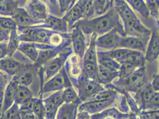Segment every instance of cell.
I'll return each instance as SVG.
<instances>
[{"label":"cell","mask_w":159,"mask_h":119,"mask_svg":"<svg viewBox=\"0 0 159 119\" xmlns=\"http://www.w3.org/2000/svg\"><path fill=\"white\" fill-rule=\"evenodd\" d=\"M148 39L132 36H125L122 38L120 48L137 51L145 53Z\"/></svg>","instance_id":"16"},{"label":"cell","mask_w":159,"mask_h":119,"mask_svg":"<svg viewBox=\"0 0 159 119\" xmlns=\"http://www.w3.org/2000/svg\"><path fill=\"white\" fill-rule=\"evenodd\" d=\"M71 85L66 69L62 67L58 73L47 81L46 83L42 87V93L62 91Z\"/></svg>","instance_id":"8"},{"label":"cell","mask_w":159,"mask_h":119,"mask_svg":"<svg viewBox=\"0 0 159 119\" xmlns=\"http://www.w3.org/2000/svg\"><path fill=\"white\" fill-rule=\"evenodd\" d=\"M20 50L31 61L34 63L36 62L38 56L39 51L34 45L30 44H23L20 47Z\"/></svg>","instance_id":"29"},{"label":"cell","mask_w":159,"mask_h":119,"mask_svg":"<svg viewBox=\"0 0 159 119\" xmlns=\"http://www.w3.org/2000/svg\"><path fill=\"white\" fill-rule=\"evenodd\" d=\"M107 52L120 65L119 77L124 76L139 67L144 66L146 60L144 53L122 48Z\"/></svg>","instance_id":"3"},{"label":"cell","mask_w":159,"mask_h":119,"mask_svg":"<svg viewBox=\"0 0 159 119\" xmlns=\"http://www.w3.org/2000/svg\"><path fill=\"white\" fill-rule=\"evenodd\" d=\"M16 29L11 32V36L10 42L7 46V54L11 56L13 54L17 47L19 46V38L16 32Z\"/></svg>","instance_id":"34"},{"label":"cell","mask_w":159,"mask_h":119,"mask_svg":"<svg viewBox=\"0 0 159 119\" xmlns=\"http://www.w3.org/2000/svg\"><path fill=\"white\" fill-rule=\"evenodd\" d=\"M113 7L119 15L126 36L149 40L152 31L143 25L125 0H113Z\"/></svg>","instance_id":"2"},{"label":"cell","mask_w":159,"mask_h":119,"mask_svg":"<svg viewBox=\"0 0 159 119\" xmlns=\"http://www.w3.org/2000/svg\"><path fill=\"white\" fill-rule=\"evenodd\" d=\"M77 103L62 104L58 114V119H75L77 112Z\"/></svg>","instance_id":"26"},{"label":"cell","mask_w":159,"mask_h":119,"mask_svg":"<svg viewBox=\"0 0 159 119\" xmlns=\"http://www.w3.org/2000/svg\"><path fill=\"white\" fill-rule=\"evenodd\" d=\"M16 24L12 19L0 17V27L7 32H11L16 29Z\"/></svg>","instance_id":"36"},{"label":"cell","mask_w":159,"mask_h":119,"mask_svg":"<svg viewBox=\"0 0 159 119\" xmlns=\"http://www.w3.org/2000/svg\"><path fill=\"white\" fill-rule=\"evenodd\" d=\"M118 80L113 88L115 90L135 93L147 82L145 66L140 67Z\"/></svg>","instance_id":"4"},{"label":"cell","mask_w":159,"mask_h":119,"mask_svg":"<svg viewBox=\"0 0 159 119\" xmlns=\"http://www.w3.org/2000/svg\"><path fill=\"white\" fill-rule=\"evenodd\" d=\"M148 119H159V110H152L146 114Z\"/></svg>","instance_id":"42"},{"label":"cell","mask_w":159,"mask_h":119,"mask_svg":"<svg viewBox=\"0 0 159 119\" xmlns=\"http://www.w3.org/2000/svg\"><path fill=\"white\" fill-rule=\"evenodd\" d=\"M20 112L21 119H38L36 116L32 111L20 110Z\"/></svg>","instance_id":"40"},{"label":"cell","mask_w":159,"mask_h":119,"mask_svg":"<svg viewBox=\"0 0 159 119\" xmlns=\"http://www.w3.org/2000/svg\"><path fill=\"white\" fill-rule=\"evenodd\" d=\"M33 80L32 73L28 71H25L23 73L20 75L17 82L18 84L22 86H27L31 85Z\"/></svg>","instance_id":"38"},{"label":"cell","mask_w":159,"mask_h":119,"mask_svg":"<svg viewBox=\"0 0 159 119\" xmlns=\"http://www.w3.org/2000/svg\"><path fill=\"white\" fill-rule=\"evenodd\" d=\"M18 7V2L14 0H3L0 2V15L12 16Z\"/></svg>","instance_id":"27"},{"label":"cell","mask_w":159,"mask_h":119,"mask_svg":"<svg viewBox=\"0 0 159 119\" xmlns=\"http://www.w3.org/2000/svg\"><path fill=\"white\" fill-rule=\"evenodd\" d=\"M33 98V93L31 91L26 87L18 84L15 93V103L18 106H21L27 100Z\"/></svg>","instance_id":"25"},{"label":"cell","mask_w":159,"mask_h":119,"mask_svg":"<svg viewBox=\"0 0 159 119\" xmlns=\"http://www.w3.org/2000/svg\"><path fill=\"white\" fill-rule=\"evenodd\" d=\"M49 1V2L53 6H58V1L57 0H48Z\"/></svg>","instance_id":"47"},{"label":"cell","mask_w":159,"mask_h":119,"mask_svg":"<svg viewBox=\"0 0 159 119\" xmlns=\"http://www.w3.org/2000/svg\"><path fill=\"white\" fill-rule=\"evenodd\" d=\"M7 54V46L0 45V59L4 57Z\"/></svg>","instance_id":"46"},{"label":"cell","mask_w":159,"mask_h":119,"mask_svg":"<svg viewBox=\"0 0 159 119\" xmlns=\"http://www.w3.org/2000/svg\"><path fill=\"white\" fill-rule=\"evenodd\" d=\"M123 37L116 29H114L99 36H98L96 40V45L97 48H101L106 51L120 48V44Z\"/></svg>","instance_id":"9"},{"label":"cell","mask_w":159,"mask_h":119,"mask_svg":"<svg viewBox=\"0 0 159 119\" xmlns=\"http://www.w3.org/2000/svg\"><path fill=\"white\" fill-rule=\"evenodd\" d=\"M106 119H112V118H107Z\"/></svg>","instance_id":"50"},{"label":"cell","mask_w":159,"mask_h":119,"mask_svg":"<svg viewBox=\"0 0 159 119\" xmlns=\"http://www.w3.org/2000/svg\"><path fill=\"white\" fill-rule=\"evenodd\" d=\"M71 29L72 32L70 35L74 53L80 59H83L87 50L86 35L77 24H74Z\"/></svg>","instance_id":"12"},{"label":"cell","mask_w":159,"mask_h":119,"mask_svg":"<svg viewBox=\"0 0 159 119\" xmlns=\"http://www.w3.org/2000/svg\"><path fill=\"white\" fill-rule=\"evenodd\" d=\"M62 97L64 103H74L80 101L78 94L75 91L72 85L66 87L62 91Z\"/></svg>","instance_id":"28"},{"label":"cell","mask_w":159,"mask_h":119,"mask_svg":"<svg viewBox=\"0 0 159 119\" xmlns=\"http://www.w3.org/2000/svg\"><path fill=\"white\" fill-rule=\"evenodd\" d=\"M4 89L0 90V119L2 114L3 102H4Z\"/></svg>","instance_id":"44"},{"label":"cell","mask_w":159,"mask_h":119,"mask_svg":"<svg viewBox=\"0 0 159 119\" xmlns=\"http://www.w3.org/2000/svg\"><path fill=\"white\" fill-rule=\"evenodd\" d=\"M117 96V92L113 88H108L105 89L94 95L92 98L89 101H103V100H111L115 99Z\"/></svg>","instance_id":"30"},{"label":"cell","mask_w":159,"mask_h":119,"mask_svg":"<svg viewBox=\"0 0 159 119\" xmlns=\"http://www.w3.org/2000/svg\"><path fill=\"white\" fill-rule=\"evenodd\" d=\"M133 10L137 12L144 19L150 17V12L144 0H125Z\"/></svg>","instance_id":"24"},{"label":"cell","mask_w":159,"mask_h":119,"mask_svg":"<svg viewBox=\"0 0 159 119\" xmlns=\"http://www.w3.org/2000/svg\"><path fill=\"white\" fill-rule=\"evenodd\" d=\"M17 85V79H16V81H12L11 83H10V85L7 87L5 93H4L2 114L13 105Z\"/></svg>","instance_id":"23"},{"label":"cell","mask_w":159,"mask_h":119,"mask_svg":"<svg viewBox=\"0 0 159 119\" xmlns=\"http://www.w3.org/2000/svg\"><path fill=\"white\" fill-rule=\"evenodd\" d=\"M97 37L98 35L96 33L92 34L90 44L87 48L82 59V75L96 81L98 71V51L96 45V40Z\"/></svg>","instance_id":"5"},{"label":"cell","mask_w":159,"mask_h":119,"mask_svg":"<svg viewBox=\"0 0 159 119\" xmlns=\"http://www.w3.org/2000/svg\"><path fill=\"white\" fill-rule=\"evenodd\" d=\"M71 54V49L64 48L61 53L49 61L45 63L43 66L40 67L42 70L40 71V79L42 83L46 82L58 73L63 67V65L70 55Z\"/></svg>","instance_id":"6"},{"label":"cell","mask_w":159,"mask_h":119,"mask_svg":"<svg viewBox=\"0 0 159 119\" xmlns=\"http://www.w3.org/2000/svg\"><path fill=\"white\" fill-rule=\"evenodd\" d=\"M75 24L79 26L85 35L94 33L100 36L115 29L122 36H126L119 15L113 7L103 15L90 19H82Z\"/></svg>","instance_id":"1"},{"label":"cell","mask_w":159,"mask_h":119,"mask_svg":"<svg viewBox=\"0 0 159 119\" xmlns=\"http://www.w3.org/2000/svg\"><path fill=\"white\" fill-rule=\"evenodd\" d=\"M8 36V32L0 27V42L6 40Z\"/></svg>","instance_id":"45"},{"label":"cell","mask_w":159,"mask_h":119,"mask_svg":"<svg viewBox=\"0 0 159 119\" xmlns=\"http://www.w3.org/2000/svg\"><path fill=\"white\" fill-rule=\"evenodd\" d=\"M115 99L103 101H87L80 106V112L93 114L100 112L106 108L112 106Z\"/></svg>","instance_id":"17"},{"label":"cell","mask_w":159,"mask_h":119,"mask_svg":"<svg viewBox=\"0 0 159 119\" xmlns=\"http://www.w3.org/2000/svg\"><path fill=\"white\" fill-rule=\"evenodd\" d=\"M44 22L46 26L52 29L54 32L66 33L69 29L68 23L66 20L63 18H60L55 16L49 14Z\"/></svg>","instance_id":"21"},{"label":"cell","mask_w":159,"mask_h":119,"mask_svg":"<svg viewBox=\"0 0 159 119\" xmlns=\"http://www.w3.org/2000/svg\"><path fill=\"white\" fill-rule=\"evenodd\" d=\"M150 15L156 20L159 19V0H144Z\"/></svg>","instance_id":"35"},{"label":"cell","mask_w":159,"mask_h":119,"mask_svg":"<svg viewBox=\"0 0 159 119\" xmlns=\"http://www.w3.org/2000/svg\"><path fill=\"white\" fill-rule=\"evenodd\" d=\"M32 112L36 116L38 119H45L43 105L41 99L37 98L34 99Z\"/></svg>","instance_id":"37"},{"label":"cell","mask_w":159,"mask_h":119,"mask_svg":"<svg viewBox=\"0 0 159 119\" xmlns=\"http://www.w3.org/2000/svg\"><path fill=\"white\" fill-rule=\"evenodd\" d=\"M24 8L37 23L44 22L49 16L48 8L43 0H26Z\"/></svg>","instance_id":"10"},{"label":"cell","mask_w":159,"mask_h":119,"mask_svg":"<svg viewBox=\"0 0 159 119\" xmlns=\"http://www.w3.org/2000/svg\"><path fill=\"white\" fill-rule=\"evenodd\" d=\"M64 48L65 47L62 46L55 47L51 46L47 48H43L42 50H40L39 51L38 56L35 62L36 66L38 68L40 67L43 66L48 61L58 55Z\"/></svg>","instance_id":"18"},{"label":"cell","mask_w":159,"mask_h":119,"mask_svg":"<svg viewBox=\"0 0 159 119\" xmlns=\"http://www.w3.org/2000/svg\"><path fill=\"white\" fill-rule=\"evenodd\" d=\"M79 98L81 102L87 101L97 93L105 89L104 87L94 80L80 76L77 81Z\"/></svg>","instance_id":"7"},{"label":"cell","mask_w":159,"mask_h":119,"mask_svg":"<svg viewBox=\"0 0 159 119\" xmlns=\"http://www.w3.org/2000/svg\"><path fill=\"white\" fill-rule=\"evenodd\" d=\"M159 74H156L153 76L152 82L150 83L153 90L155 92H159Z\"/></svg>","instance_id":"41"},{"label":"cell","mask_w":159,"mask_h":119,"mask_svg":"<svg viewBox=\"0 0 159 119\" xmlns=\"http://www.w3.org/2000/svg\"><path fill=\"white\" fill-rule=\"evenodd\" d=\"M3 1V0H0V2H1V1Z\"/></svg>","instance_id":"51"},{"label":"cell","mask_w":159,"mask_h":119,"mask_svg":"<svg viewBox=\"0 0 159 119\" xmlns=\"http://www.w3.org/2000/svg\"><path fill=\"white\" fill-rule=\"evenodd\" d=\"M0 119H21L19 106L16 103L13 104V106L2 114Z\"/></svg>","instance_id":"32"},{"label":"cell","mask_w":159,"mask_h":119,"mask_svg":"<svg viewBox=\"0 0 159 119\" xmlns=\"http://www.w3.org/2000/svg\"><path fill=\"white\" fill-rule=\"evenodd\" d=\"M0 66L4 69L7 72L13 73L19 70L21 68V65L13 60L7 59L2 60L0 62Z\"/></svg>","instance_id":"33"},{"label":"cell","mask_w":159,"mask_h":119,"mask_svg":"<svg viewBox=\"0 0 159 119\" xmlns=\"http://www.w3.org/2000/svg\"><path fill=\"white\" fill-rule=\"evenodd\" d=\"M44 116L46 119H54L60 106L64 103L62 91H57L43 101Z\"/></svg>","instance_id":"13"},{"label":"cell","mask_w":159,"mask_h":119,"mask_svg":"<svg viewBox=\"0 0 159 119\" xmlns=\"http://www.w3.org/2000/svg\"><path fill=\"white\" fill-rule=\"evenodd\" d=\"M159 53V29L156 27L152 31L147 45L146 52L144 53L145 60L148 62H152L158 58Z\"/></svg>","instance_id":"15"},{"label":"cell","mask_w":159,"mask_h":119,"mask_svg":"<svg viewBox=\"0 0 159 119\" xmlns=\"http://www.w3.org/2000/svg\"><path fill=\"white\" fill-rule=\"evenodd\" d=\"M98 65L106 67L115 72H120V65L112 58L107 51H98Z\"/></svg>","instance_id":"22"},{"label":"cell","mask_w":159,"mask_h":119,"mask_svg":"<svg viewBox=\"0 0 159 119\" xmlns=\"http://www.w3.org/2000/svg\"><path fill=\"white\" fill-rule=\"evenodd\" d=\"M113 0H90L84 19H90L106 13L113 7Z\"/></svg>","instance_id":"14"},{"label":"cell","mask_w":159,"mask_h":119,"mask_svg":"<svg viewBox=\"0 0 159 119\" xmlns=\"http://www.w3.org/2000/svg\"><path fill=\"white\" fill-rule=\"evenodd\" d=\"M136 119V118H135V116L133 115V116H131V117H129L128 119Z\"/></svg>","instance_id":"49"},{"label":"cell","mask_w":159,"mask_h":119,"mask_svg":"<svg viewBox=\"0 0 159 119\" xmlns=\"http://www.w3.org/2000/svg\"><path fill=\"white\" fill-rule=\"evenodd\" d=\"M90 0H77L62 17L68 23L69 28L78 21L84 19L86 12L87 7Z\"/></svg>","instance_id":"11"},{"label":"cell","mask_w":159,"mask_h":119,"mask_svg":"<svg viewBox=\"0 0 159 119\" xmlns=\"http://www.w3.org/2000/svg\"><path fill=\"white\" fill-rule=\"evenodd\" d=\"M139 119H148V118H147L146 114H142V115L140 116Z\"/></svg>","instance_id":"48"},{"label":"cell","mask_w":159,"mask_h":119,"mask_svg":"<svg viewBox=\"0 0 159 119\" xmlns=\"http://www.w3.org/2000/svg\"><path fill=\"white\" fill-rule=\"evenodd\" d=\"M7 76L3 73L0 72V90L4 89V87L7 84Z\"/></svg>","instance_id":"43"},{"label":"cell","mask_w":159,"mask_h":119,"mask_svg":"<svg viewBox=\"0 0 159 119\" xmlns=\"http://www.w3.org/2000/svg\"><path fill=\"white\" fill-rule=\"evenodd\" d=\"M80 59L75 54H71L69 59V64H70V74L72 77L80 76L82 74V69L80 67L79 61Z\"/></svg>","instance_id":"31"},{"label":"cell","mask_w":159,"mask_h":119,"mask_svg":"<svg viewBox=\"0 0 159 119\" xmlns=\"http://www.w3.org/2000/svg\"><path fill=\"white\" fill-rule=\"evenodd\" d=\"M60 7V13H66L73 6V0H57Z\"/></svg>","instance_id":"39"},{"label":"cell","mask_w":159,"mask_h":119,"mask_svg":"<svg viewBox=\"0 0 159 119\" xmlns=\"http://www.w3.org/2000/svg\"><path fill=\"white\" fill-rule=\"evenodd\" d=\"M11 16L16 25L19 26H31L38 23L32 19L24 8L17 7Z\"/></svg>","instance_id":"19"},{"label":"cell","mask_w":159,"mask_h":119,"mask_svg":"<svg viewBox=\"0 0 159 119\" xmlns=\"http://www.w3.org/2000/svg\"><path fill=\"white\" fill-rule=\"evenodd\" d=\"M120 72H115L106 67L98 65V71L96 81L100 85L106 86L112 84L114 80L119 78Z\"/></svg>","instance_id":"20"}]
</instances>
